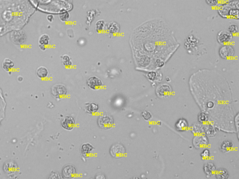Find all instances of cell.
I'll list each match as a JSON object with an SVG mask.
<instances>
[{
    "mask_svg": "<svg viewBox=\"0 0 239 179\" xmlns=\"http://www.w3.org/2000/svg\"><path fill=\"white\" fill-rule=\"evenodd\" d=\"M85 109L86 111L90 114H94L98 112L99 106L95 103H86Z\"/></svg>",
    "mask_w": 239,
    "mask_h": 179,
    "instance_id": "7c38bea8",
    "label": "cell"
},
{
    "mask_svg": "<svg viewBox=\"0 0 239 179\" xmlns=\"http://www.w3.org/2000/svg\"><path fill=\"white\" fill-rule=\"evenodd\" d=\"M47 20L48 21H49L51 22L53 21V20H54V16H52V15H48V16H47Z\"/></svg>",
    "mask_w": 239,
    "mask_h": 179,
    "instance_id": "f546056e",
    "label": "cell"
},
{
    "mask_svg": "<svg viewBox=\"0 0 239 179\" xmlns=\"http://www.w3.org/2000/svg\"><path fill=\"white\" fill-rule=\"evenodd\" d=\"M206 3L211 7H216L218 5V0H205Z\"/></svg>",
    "mask_w": 239,
    "mask_h": 179,
    "instance_id": "484cf974",
    "label": "cell"
},
{
    "mask_svg": "<svg viewBox=\"0 0 239 179\" xmlns=\"http://www.w3.org/2000/svg\"><path fill=\"white\" fill-rule=\"evenodd\" d=\"M171 88L168 84L160 85L156 89V93L158 97L163 98L169 96L171 93Z\"/></svg>",
    "mask_w": 239,
    "mask_h": 179,
    "instance_id": "ba28073f",
    "label": "cell"
},
{
    "mask_svg": "<svg viewBox=\"0 0 239 179\" xmlns=\"http://www.w3.org/2000/svg\"><path fill=\"white\" fill-rule=\"evenodd\" d=\"M142 116L145 120H149L152 118V115L150 112L147 111H143L142 112Z\"/></svg>",
    "mask_w": 239,
    "mask_h": 179,
    "instance_id": "d4e9b609",
    "label": "cell"
},
{
    "mask_svg": "<svg viewBox=\"0 0 239 179\" xmlns=\"http://www.w3.org/2000/svg\"><path fill=\"white\" fill-rule=\"evenodd\" d=\"M15 66L14 62L10 59L6 58L2 62V68L6 71H11Z\"/></svg>",
    "mask_w": 239,
    "mask_h": 179,
    "instance_id": "4fadbf2b",
    "label": "cell"
},
{
    "mask_svg": "<svg viewBox=\"0 0 239 179\" xmlns=\"http://www.w3.org/2000/svg\"><path fill=\"white\" fill-rule=\"evenodd\" d=\"M93 146L89 143H85L81 147V153L84 157H87L93 151Z\"/></svg>",
    "mask_w": 239,
    "mask_h": 179,
    "instance_id": "8fae6325",
    "label": "cell"
},
{
    "mask_svg": "<svg viewBox=\"0 0 239 179\" xmlns=\"http://www.w3.org/2000/svg\"><path fill=\"white\" fill-rule=\"evenodd\" d=\"M110 153L113 157L117 158H120L125 154V149L121 145H114L111 147Z\"/></svg>",
    "mask_w": 239,
    "mask_h": 179,
    "instance_id": "5b68a950",
    "label": "cell"
},
{
    "mask_svg": "<svg viewBox=\"0 0 239 179\" xmlns=\"http://www.w3.org/2000/svg\"><path fill=\"white\" fill-rule=\"evenodd\" d=\"M218 176H220L221 175V177L220 178H226L227 177V172L225 170L221 169L219 171H218Z\"/></svg>",
    "mask_w": 239,
    "mask_h": 179,
    "instance_id": "4316f807",
    "label": "cell"
},
{
    "mask_svg": "<svg viewBox=\"0 0 239 179\" xmlns=\"http://www.w3.org/2000/svg\"><path fill=\"white\" fill-rule=\"evenodd\" d=\"M98 125L104 129H108L113 127L114 120L111 116L107 114L102 115L98 119Z\"/></svg>",
    "mask_w": 239,
    "mask_h": 179,
    "instance_id": "7a4b0ae2",
    "label": "cell"
},
{
    "mask_svg": "<svg viewBox=\"0 0 239 179\" xmlns=\"http://www.w3.org/2000/svg\"><path fill=\"white\" fill-rule=\"evenodd\" d=\"M218 13L223 18L239 19V7L235 5V2H229L219 7Z\"/></svg>",
    "mask_w": 239,
    "mask_h": 179,
    "instance_id": "6da1fadb",
    "label": "cell"
},
{
    "mask_svg": "<svg viewBox=\"0 0 239 179\" xmlns=\"http://www.w3.org/2000/svg\"><path fill=\"white\" fill-rule=\"evenodd\" d=\"M188 127V123L185 119H180L176 124V127L177 130L184 131Z\"/></svg>",
    "mask_w": 239,
    "mask_h": 179,
    "instance_id": "2e32d148",
    "label": "cell"
},
{
    "mask_svg": "<svg viewBox=\"0 0 239 179\" xmlns=\"http://www.w3.org/2000/svg\"><path fill=\"white\" fill-rule=\"evenodd\" d=\"M70 15L67 11H63L59 15V18L61 21L65 22L69 20Z\"/></svg>",
    "mask_w": 239,
    "mask_h": 179,
    "instance_id": "44dd1931",
    "label": "cell"
},
{
    "mask_svg": "<svg viewBox=\"0 0 239 179\" xmlns=\"http://www.w3.org/2000/svg\"><path fill=\"white\" fill-rule=\"evenodd\" d=\"M158 74L156 71L149 72L147 74V77L150 81H154L157 79V77Z\"/></svg>",
    "mask_w": 239,
    "mask_h": 179,
    "instance_id": "603a6c76",
    "label": "cell"
},
{
    "mask_svg": "<svg viewBox=\"0 0 239 179\" xmlns=\"http://www.w3.org/2000/svg\"><path fill=\"white\" fill-rule=\"evenodd\" d=\"M107 30L110 33L116 34L119 31V26L115 22H111L108 25Z\"/></svg>",
    "mask_w": 239,
    "mask_h": 179,
    "instance_id": "ac0fdd59",
    "label": "cell"
},
{
    "mask_svg": "<svg viewBox=\"0 0 239 179\" xmlns=\"http://www.w3.org/2000/svg\"><path fill=\"white\" fill-rule=\"evenodd\" d=\"M207 105H208V107H209V108H212L213 105V103L212 102H209Z\"/></svg>",
    "mask_w": 239,
    "mask_h": 179,
    "instance_id": "4dcf8cb0",
    "label": "cell"
},
{
    "mask_svg": "<svg viewBox=\"0 0 239 179\" xmlns=\"http://www.w3.org/2000/svg\"><path fill=\"white\" fill-rule=\"evenodd\" d=\"M218 53L222 58L228 59L234 56L235 50L232 46L226 44L219 48Z\"/></svg>",
    "mask_w": 239,
    "mask_h": 179,
    "instance_id": "3957f363",
    "label": "cell"
},
{
    "mask_svg": "<svg viewBox=\"0 0 239 179\" xmlns=\"http://www.w3.org/2000/svg\"><path fill=\"white\" fill-rule=\"evenodd\" d=\"M199 118V120L201 122H203V121H205V120H207V117L204 113H201V115H200Z\"/></svg>",
    "mask_w": 239,
    "mask_h": 179,
    "instance_id": "f1b7e54d",
    "label": "cell"
},
{
    "mask_svg": "<svg viewBox=\"0 0 239 179\" xmlns=\"http://www.w3.org/2000/svg\"><path fill=\"white\" fill-rule=\"evenodd\" d=\"M232 144L231 142L227 141L223 143L221 145V149L224 152H228L231 150L232 148Z\"/></svg>",
    "mask_w": 239,
    "mask_h": 179,
    "instance_id": "ffe728a7",
    "label": "cell"
},
{
    "mask_svg": "<svg viewBox=\"0 0 239 179\" xmlns=\"http://www.w3.org/2000/svg\"><path fill=\"white\" fill-rule=\"evenodd\" d=\"M77 171L73 166L71 165H67L63 168L62 170L63 175L64 178H73L76 174Z\"/></svg>",
    "mask_w": 239,
    "mask_h": 179,
    "instance_id": "30bf717a",
    "label": "cell"
},
{
    "mask_svg": "<svg viewBox=\"0 0 239 179\" xmlns=\"http://www.w3.org/2000/svg\"><path fill=\"white\" fill-rule=\"evenodd\" d=\"M104 21L103 20H99L96 22V24H95V29H96V31L98 33H100L103 30L104 28L105 27Z\"/></svg>",
    "mask_w": 239,
    "mask_h": 179,
    "instance_id": "d6986e66",
    "label": "cell"
},
{
    "mask_svg": "<svg viewBox=\"0 0 239 179\" xmlns=\"http://www.w3.org/2000/svg\"><path fill=\"white\" fill-rule=\"evenodd\" d=\"M232 38V34L228 31H221L217 34V39L220 44L224 45L230 42Z\"/></svg>",
    "mask_w": 239,
    "mask_h": 179,
    "instance_id": "52a82bcc",
    "label": "cell"
},
{
    "mask_svg": "<svg viewBox=\"0 0 239 179\" xmlns=\"http://www.w3.org/2000/svg\"><path fill=\"white\" fill-rule=\"evenodd\" d=\"M53 96L57 99H61L65 97L67 94V89L65 86L61 84L53 86L52 88Z\"/></svg>",
    "mask_w": 239,
    "mask_h": 179,
    "instance_id": "277c9868",
    "label": "cell"
},
{
    "mask_svg": "<svg viewBox=\"0 0 239 179\" xmlns=\"http://www.w3.org/2000/svg\"><path fill=\"white\" fill-rule=\"evenodd\" d=\"M75 125L74 118L71 116H66L61 121V126L64 129L68 131L73 130Z\"/></svg>",
    "mask_w": 239,
    "mask_h": 179,
    "instance_id": "9c48e42d",
    "label": "cell"
},
{
    "mask_svg": "<svg viewBox=\"0 0 239 179\" xmlns=\"http://www.w3.org/2000/svg\"><path fill=\"white\" fill-rule=\"evenodd\" d=\"M208 165L209 166V168L206 166H205V168H204V169H205V171L206 172V173H211L214 172L215 167L214 166L213 164L211 163H208Z\"/></svg>",
    "mask_w": 239,
    "mask_h": 179,
    "instance_id": "cb8c5ba5",
    "label": "cell"
},
{
    "mask_svg": "<svg viewBox=\"0 0 239 179\" xmlns=\"http://www.w3.org/2000/svg\"><path fill=\"white\" fill-rule=\"evenodd\" d=\"M228 31L231 34H236L238 32V26L236 24H231L228 28Z\"/></svg>",
    "mask_w": 239,
    "mask_h": 179,
    "instance_id": "7402d4cb",
    "label": "cell"
},
{
    "mask_svg": "<svg viewBox=\"0 0 239 179\" xmlns=\"http://www.w3.org/2000/svg\"><path fill=\"white\" fill-rule=\"evenodd\" d=\"M209 154H210L209 151L208 150H205L204 151L202 154H201V156L203 158H206L209 157Z\"/></svg>",
    "mask_w": 239,
    "mask_h": 179,
    "instance_id": "83f0119b",
    "label": "cell"
},
{
    "mask_svg": "<svg viewBox=\"0 0 239 179\" xmlns=\"http://www.w3.org/2000/svg\"><path fill=\"white\" fill-rule=\"evenodd\" d=\"M49 40H50V38L47 34H42L38 39L39 45L45 46L46 47L49 44Z\"/></svg>",
    "mask_w": 239,
    "mask_h": 179,
    "instance_id": "9a60e30c",
    "label": "cell"
},
{
    "mask_svg": "<svg viewBox=\"0 0 239 179\" xmlns=\"http://www.w3.org/2000/svg\"><path fill=\"white\" fill-rule=\"evenodd\" d=\"M62 62L64 67L70 68L73 65V62L70 56L67 55H64L62 57Z\"/></svg>",
    "mask_w": 239,
    "mask_h": 179,
    "instance_id": "e0dca14e",
    "label": "cell"
},
{
    "mask_svg": "<svg viewBox=\"0 0 239 179\" xmlns=\"http://www.w3.org/2000/svg\"><path fill=\"white\" fill-rule=\"evenodd\" d=\"M87 85L91 89L97 90L102 86L103 83L99 77L96 76H91L87 80Z\"/></svg>",
    "mask_w": 239,
    "mask_h": 179,
    "instance_id": "8992f818",
    "label": "cell"
},
{
    "mask_svg": "<svg viewBox=\"0 0 239 179\" xmlns=\"http://www.w3.org/2000/svg\"><path fill=\"white\" fill-rule=\"evenodd\" d=\"M36 74L39 78L43 79L46 78L48 75V70L44 66H40L36 70Z\"/></svg>",
    "mask_w": 239,
    "mask_h": 179,
    "instance_id": "5bb4252c",
    "label": "cell"
}]
</instances>
